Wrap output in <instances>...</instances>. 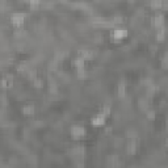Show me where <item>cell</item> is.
Listing matches in <instances>:
<instances>
[{
  "label": "cell",
  "instance_id": "obj_5",
  "mask_svg": "<svg viewBox=\"0 0 168 168\" xmlns=\"http://www.w3.org/2000/svg\"><path fill=\"white\" fill-rule=\"evenodd\" d=\"M163 20H164L163 14H161V13H158V14H155V17L152 18V24H154V26L160 28L161 25H163Z\"/></svg>",
  "mask_w": 168,
  "mask_h": 168
},
{
  "label": "cell",
  "instance_id": "obj_16",
  "mask_svg": "<svg viewBox=\"0 0 168 168\" xmlns=\"http://www.w3.org/2000/svg\"><path fill=\"white\" fill-rule=\"evenodd\" d=\"M147 116H148V118H150V120H152V118L155 117V113H154V112H148Z\"/></svg>",
  "mask_w": 168,
  "mask_h": 168
},
{
  "label": "cell",
  "instance_id": "obj_1",
  "mask_svg": "<svg viewBox=\"0 0 168 168\" xmlns=\"http://www.w3.org/2000/svg\"><path fill=\"white\" fill-rule=\"evenodd\" d=\"M71 134L74 138L84 137V135H86V129H84V127H80V126H74L71 129Z\"/></svg>",
  "mask_w": 168,
  "mask_h": 168
},
{
  "label": "cell",
  "instance_id": "obj_6",
  "mask_svg": "<svg viewBox=\"0 0 168 168\" xmlns=\"http://www.w3.org/2000/svg\"><path fill=\"white\" fill-rule=\"evenodd\" d=\"M126 30H122V29H117V30L113 32V34H112V37L114 38V40H121V38L126 37Z\"/></svg>",
  "mask_w": 168,
  "mask_h": 168
},
{
  "label": "cell",
  "instance_id": "obj_10",
  "mask_svg": "<svg viewBox=\"0 0 168 168\" xmlns=\"http://www.w3.org/2000/svg\"><path fill=\"white\" fill-rule=\"evenodd\" d=\"M72 65L75 66L76 69H83V67H84V59L79 57V58H76L75 61L72 62Z\"/></svg>",
  "mask_w": 168,
  "mask_h": 168
},
{
  "label": "cell",
  "instance_id": "obj_9",
  "mask_svg": "<svg viewBox=\"0 0 168 168\" xmlns=\"http://www.w3.org/2000/svg\"><path fill=\"white\" fill-rule=\"evenodd\" d=\"M22 112H24L25 116H32V114L34 113V106H33V105H26V106H24Z\"/></svg>",
  "mask_w": 168,
  "mask_h": 168
},
{
  "label": "cell",
  "instance_id": "obj_4",
  "mask_svg": "<svg viewBox=\"0 0 168 168\" xmlns=\"http://www.w3.org/2000/svg\"><path fill=\"white\" fill-rule=\"evenodd\" d=\"M24 21V14L22 13H13L12 14V22L14 25H21Z\"/></svg>",
  "mask_w": 168,
  "mask_h": 168
},
{
  "label": "cell",
  "instance_id": "obj_13",
  "mask_svg": "<svg viewBox=\"0 0 168 168\" xmlns=\"http://www.w3.org/2000/svg\"><path fill=\"white\" fill-rule=\"evenodd\" d=\"M163 38H164V29L159 30V32H158V34H156V40H158V41H161Z\"/></svg>",
  "mask_w": 168,
  "mask_h": 168
},
{
  "label": "cell",
  "instance_id": "obj_12",
  "mask_svg": "<svg viewBox=\"0 0 168 168\" xmlns=\"http://www.w3.org/2000/svg\"><path fill=\"white\" fill-rule=\"evenodd\" d=\"M86 70H84V67H83V69H78V76H79L80 79H82V78H86Z\"/></svg>",
  "mask_w": 168,
  "mask_h": 168
},
{
  "label": "cell",
  "instance_id": "obj_8",
  "mask_svg": "<svg viewBox=\"0 0 168 168\" xmlns=\"http://www.w3.org/2000/svg\"><path fill=\"white\" fill-rule=\"evenodd\" d=\"M118 95L121 97H124L126 95V84H125V82H121L118 84Z\"/></svg>",
  "mask_w": 168,
  "mask_h": 168
},
{
  "label": "cell",
  "instance_id": "obj_15",
  "mask_svg": "<svg viewBox=\"0 0 168 168\" xmlns=\"http://www.w3.org/2000/svg\"><path fill=\"white\" fill-rule=\"evenodd\" d=\"M151 5H152L154 8H160L163 4H161L160 1H154V3H151Z\"/></svg>",
  "mask_w": 168,
  "mask_h": 168
},
{
  "label": "cell",
  "instance_id": "obj_2",
  "mask_svg": "<svg viewBox=\"0 0 168 168\" xmlns=\"http://www.w3.org/2000/svg\"><path fill=\"white\" fill-rule=\"evenodd\" d=\"M137 146H138V143H137V139H130L129 141V143H127V146H126V152L127 154H134V152H137Z\"/></svg>",
  "mask_w": 168,
  "mask_h": 168
},
{
  "label": "cell",
  "instance_id": "obj_14",
  "mask_svg": "<svg viewBox=\"0 0 168 168\" xmlns=\"http://www.w3.org/2000/svg\"><path fill=\"white\" fill-rule=\"evenodd\" d=\"M34 84H36V87H37V88H40V87H42V80L41 79H34Z\"/></svg>",
  "mask_w": 168,
  "mask_h": 168
},
{
  "label": "cell",
  "instance_id": "obj_17",
  "mask_svg": "<svg viewBox=\"0 0 168 168\" xmlns=\"http://www.w3.org/2000/svg\"><path fill=\"white\" fill-rule=\"evenodd\" d=\"M165 144H167V146H168V138H167V141H165Z\"/></svg>",
  "mask_w": 168,
  "mask_h": 168
},
{
  "label": "cell",
  "instance_id": "obj_7",
  "mask_svg": "<svg viewBox=\"0 0 168 168\" xmlns=\"http://www.w3.org/2000/svg\"><path fill=\"white\" fill-rule=\"evenodd\" d=\"M79 57H80V58H83L84 61H86V59H91L93 57V53L89 51V50H80V51H79Z\"/></svg>",
  "mask_w": 168,
  "mask_h": 168
},
{
  "label": "cell",
  "instance_id": "obj_18",
  "mask_svg": "<svg viewBox=\"0 0 168 168\" xmlns=\"http://www.w3.org/2000/svg\"><path fill=\"white\" fill-rule=\"evenodd\" d=\"M167 127H168V117H167Z\"/></svg>",
  "mask_w": 168,
  "mask_h": 168
},
{
  "label": "cell",
  "instance_id": "obj_3",
  "mask_svg": "<svg viewBox=\"0 0 168 168\" xmlns=\"http://www.w3.org/2000/svg\"><path fill=\"white\" fill-rule=\"evenodd\" d=\"M92 125H95V126H103L104 124H105V116H103V114H99V116H96L95 118H92Z\"/></svg>",
  "mask_w": 168,
  "mask_h": 168
},
{
  "label": "cell",
  "instance_id": "obj_11",
  "mask_svg": "<svg viewBox=\"0 0 168 168\" xmlns=\"http://www.w3.org/2000/svg\"><path fill=\"white\" fill-rule=\"evenodd\" d=\"M118 164V156H109L108 158V165L109 167H116Z\"/></svg>",
  "mask_w": 168,
  "mask_h": 168
}]
</instances>
